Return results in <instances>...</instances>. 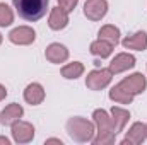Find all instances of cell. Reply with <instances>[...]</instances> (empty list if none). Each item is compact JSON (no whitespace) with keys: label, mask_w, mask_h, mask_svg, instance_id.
Here are the masks:
<instances>
[{"label":"cell","mask_w":147,"mask_h":145,"mask_svg":"<svg viewBox=\"0 0 147 145\" xmlns=\"http://www.w3.org/2000/svg\"><path fill=\"white\" fill-rule=\"evenodd\" d=\"M111 70L108 68H99V70H92V72L87 75L86 79V85L91 89V91H101L105 89L108 84L111 82Z\"/></svg>","instance_id":"cell-4"},{"label":"cell","mask_w":147,"mask_h":145,"mask_svg":"<svg viewBox=\"0 0 147 145\" xmlns=\"http://www.w3.org/2000/svg\"><path fill=\"white\" fill-rule=\"evenodd\" d=\"M146 126H147V125H146Z\"/></svg>","instance_id":"cell-27"},{"label":"cell","mask_w":147,"mask_h":145,"mask_svg":"<svg viewBox=\"0 0 147 145\" xmlns=\"http://www.w3.org/2000/svg\"><path fill=\"white\" fill-rule=\"evenodd\" d=\"M113 51V44L105 41V39H98L94 43H91V53L99 56V58H108Z\"/></svg>","instance_id":"cell-17"},{"label":"cell","mask_w":147,"mask_h":145,"mask_svg":"<svg viewBox=\"0 0 147 145\" xmlns=\"http://www.w3.org/2000/svg\"><path fill=\"white\" fill-rule=\"evenodd\" d=\"M45 56H46V60L51 62V63H63V62L69 58V50H67L63 44H60V43H51V44L46 48Z\"/></svg>","instance_id":"cell-10"},{"label":"cell","mask_w":147,"mask_h":145,"mask_svg":"<svg viewBox=\"0 0 147 145\" xmlns=\"http://www.w3.org/2000/svg\"><path fill=\"white\" fill-rule=\"evenodd\" d=\"M5 96H7V91H5V87H3V85L0 84V101H2V99H3Z\"/></svg>","instance_id":"cell-23"},{"label":"cell","mask_w":147,"mask_h":145,"mask_svg":"<svg viewBox=\"0 0 147 145\" xmlns=\"http://www.w3.org/2000/svg\"><path fill=\"white\" fill-rule=\"evenodd\" d=\"M9 39L14 44H31L36 39V33L28 26H21V28H16V29L10 31Z\"/></svg>","instance_id":"cell-8"},{"label":"cell","mask_w":147,"mask_h":145,"mask_svg":"<svg viewBox=\"0 0 147 145\" xmlns=\"http://www.w3.org/2000/svg\"><path fill=\"white\" fill-rule=\"evenodd\" d=\"M50 0H14V7L24 21L36 22L48 10Z\"/></svg>","instance_id":"cell-1"},{"label":"cell","mask_w":147,"mask_h":145,"mask_svg":"<svg viewBox=\"0 0 147 145\" xmlns=\"http://www.w3.org/2000/svg\"><path fill=\"white\" fill-rule=\"evenodd\" d=\"M84 73V65L80 62H74V63H69L62 68V75L65 79H77Z\"/></svg>","instance_id":"cell-20"},{"label":"cell","mask_w":147,"mask_h":145,"mask_svg":"<svg viewBox=\"0 0 147 145\" xmlns=\"http://www.w3.org/2000/svg\"><path fill=\"white\" fill-rule=\"evenodd\" d=\"M67 133L75 142H91L94 135V125L84 118H70L67 121Z\"/></svg>","instance_id":"cell-3"},{"label":"cell","mask_w":147,"mask_h":145,"mask_svg":"<svg viewBox=\"0 0 147 145\" xmlns=\"http://www.w3.org/2000/svg\"><path fill=\"white\" fill-rule=\"evenodd\" d=\"M69 24V15H67V10H63L60 5L55 7L50 14V19H48V26L53 29V31H60L63 29L65 26Z\"/></svg>","instance_id":"cell-12"},{"label":"cell","mask_w":147,"mask_h":145,"mask_svg":"<svg viewBox=\"0 0 147 145\" xmlns=\"http://www.w3.org/2000/svg\"><path fill=\"white\" fill-rule=\"evenodd\" d=\"M94 123L98 125V137L92 138V142L96 145H105V144H113L115 142V130H113V121L108 116V113L105 109H96L94 114Z\"/></svg>","instance_id":"cell-2"},{"label":"cell","mask_w":147,"mask_h":145,"mask_svg":"<svg viewBox=\"0 0 147 145\" xmlns=\"http://www.w3.org/2000/svg\"><path fill=\"white\" fill-rule=\"evenodd\" d=\"M46 144H60L62 145V140H58V138H48Z\"/></svg>","instance_id":"cell-24"},{"label":"cell","mask_w":147,"mask_h":145,"mask_svg":"<svg viewBox=\"0 0 147 145\" xmlns=\"http://www.w3.org/2000/svg\"><path fill=\"white\" fill-rule=\"evenodd\" d=\"M24 99H26V103H29L33 106L41 104L43 99H45V89L39 84H36V82L34 84H29L26 87V91H24Z\"/></svg>","instance_id":"cell-15"},{"label":"cell","mask_w":147,"mask_h":145,"mask_svg":"<svg viewBox=\"0 0 147 145\" xmlns=\"http://www.w3.org/2000/svg\"><path fill=\"white\" fill-rule=\"evenodd\" d=\"M121 44L127 48V50H137V51H142L147 48V34L144 31H139L132 36L125 38L121 41Z\"/></svg>","instance_id":"cell-14"},{"label":"cell","mask_w":147,"mask_h":145,"mask_svg":"<svg viewBox=\"0 0 147 145\" xmlns=\"http://www.w3.org/2000/svg\"><path fill=\"white\" fill-rule=\"evenodd\" d=\"M108 12V2L106 0H86L84 3V14L91 21H101Z\"/></svg>","instance_id":"cell-6"},{"label":"cell","mask_w":147,"mask_h":145,"mask_svg":"<svg viewBox=\"0 0 147 145\" xmlns=\"http://www.w3.org/2000/svg\"><path fill=\"white\" fill-rule=\"evenodd\" d=\"M0 43H2V34H0Z\"/></svg>","instance_id":"cell-26"},{"label":"cell","mask_w":147,"mask_h":145,"mask_svg":"<svg viewBox=\"0 0 147 145\" xmlns=\"http://www.w3.org/2000/svg\"><path fill=\"white\" fill-rule=\"evenodd\" d=\"M134 67H135V56H134V55H128V53H120V55H116L110 63L111 73L125 72V70L134 68Z\"/></svg>","instance_id":"cell-9"},{"label":"cell","mask_w":147,"mask_h":145,"mask_svg":"<svg viewBox=\"0 0 147 145\" xmlns=\"http://www.w3.org/2000/svg\"><path fill=\"white\" fill-rule=\"evenodd\" d=\"M110 97L113 101L120 103V104H130V103L134 101V96H132L130 92H127L120 84H116V85L110 91Z\"/></svg>","instance_id":"cell-18"},{"label":"cell","mask_w":147,"mask_h":145,"mask_svg":"<svg viewBox=\"0 0 147 145\" xmlns=\"http://www.w3.org/2000/svg\"><path fill=\"white\" fill-rule=\"evenodd\" d=\"M12 137L17 144H28L34 138V128H33L31 123L17 119L12 125Z\"/></svg>","instance_id":"cell-5"},{"label":"cell","mask_w":147,"mask_h":145,"mask_svg":"<svg viewBox=\"0 0 147 145\" xmlns=\"http://www.w3.org/2000/svg\"><path fill=\"white\" fill-rule=\"evenodd\" d=\"M14 21V12L12 9L7 5V3H0V26L5 28V26H10Z\"/></svg>","instance_id":"cell-21"},{"label":"cell","mask_w":147,"mask_h":145,"mask_svg":"<svg viewBox=\"0 0 147 145\" xmlns=\"http://www.w3.org/2000/svg\"><path fill=\"white\" fill-rule=\"evenodd\" d=\"M130 119V113L127 109H121V108H113L111 109V121H113V130L115 133H120L123 132L125 125L128 123Z\"/></svg>","instance_id":"cell-16"},{"label":"cell","mask_w":147,"mask_h":145,"mask_svg":"<svg viewBox=\"0 0 147 145\" xmlns=\"http://www.w3.org/2000/svg\"><path fill=\"white\" fill-rule=\"evenodd\" d=\"M22 113H24L22 106H19V104H9L7 108L0 113V123L5 125V126L7 125H14L22 116Z\"/></svg>","instance_id":"cell-13"},{"label":"cell","mask_w":147,"mask_h":145,"mask_svg":"<svg viewBox=\"0 0 147 145\" xmlns=\"http://www.w3.org/2000/svg\"><path fill=\"white\" fill-rule=\"evenodd\" d=\"M77 2H79V0H58V5H60L63 10L70 12V10H74V9H75Z\"/></svg>","instance_id":"cell-22"},{"label":"cell","mask_w":147,"mask_h":145,"mask_svg":"<svg viewBox=\"0 0 147 145\" xmlns=\"http://www.w3.org/2000/svg\"><path fill=\"white\" fill-rule=\"evenodd\" d=\"M0 144H3V145H9V138H5V137H0Z\"/></svg>","instance_id":"cell-25"},{"label":"cell","mask_w":147,"mask_h":145,"mask_svg":"<svg viewBox=\"0 0 147 145\" xmlns=\"http://www.w3.org/2000/svg\"><path fill=\"white\" fill-rule=\"evenodd\" d=\"M120 85H121L127 92H130L132 96H135V94H140V92L146 91L147 80L142 73H134V75H130V77H125V79L120 82Z\"/></svg>","instance_id":"cell-7"},{"label":"cell","mask_w":147,"mask_h":145,"mask_svg":"<svg viewBox=\"0 0 147 145\" xmlns=\"http://www.w3.org/2000/svg\"><path fill=\"white\" fill-rule=\"evenodd\" d=\"M147 138V126L144 123H134L132 128L127 132V137L123 138V144L139 145Z\"/></svg>","instance_id":"cell-11"},{"label":"cell","mask_w":147,"mask_h":145,"mask_svg":"<svg viewBox=\"0 0 147 145\" xmlns=\"http://www.w3.org/2000/svg\"><path fill=\"white\" fill-rule=\"evenodd\" d=\"M99 39H105V41L111 43L113 46H116L118 41H120V29L115 28V26H111V24L103 26V28L99 29Z\"/></svg>","instance_id":"cell-19"}]
</instances>
